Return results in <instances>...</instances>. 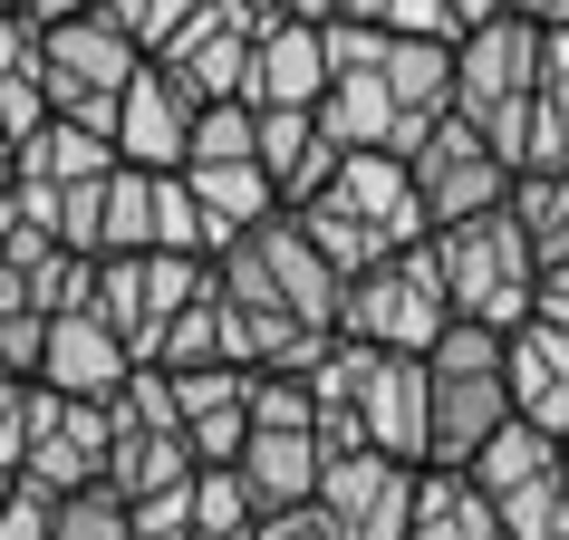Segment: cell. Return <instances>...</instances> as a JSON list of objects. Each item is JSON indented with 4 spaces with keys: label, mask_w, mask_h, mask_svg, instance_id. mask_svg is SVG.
Returning <instances> with one entry per match:
<instances>
[{
    "label": "cell",
    "mask_w": 569,
    "mask_h": 540,
    "mask_svg": "<svg viewBox=\"0 0 569 540\" xmlns=\"http://www.w3.org/2000/svg\"><path fill=\"white\" fill-rule=\"evenodd\" d=\"M97 20H107V30H126L136 49H146V30H154V0H97Z\"/></svg>",
    "instance_id": "34"
},
{
    "label": "cell",
    "mask_w": 569,
    "mask_h": 540,
    "mask_svg": "<svg viewBox=\"0 0 569 540\" xmlns=\"http://www.w3.org/2000/svg\"><path fill=\"white\" fill-rule=\"evenodd\" d=\"M261 30H280V20H251L241 0H212L203 20H183L174 49H164V78H174L193 107H222V97H251V68H261Z\"/></svg>",
    "instance_id": "9"
},
{
    "label": "cell",
    "mask_w": 569,
    "mask_h": 540,
    "mask_svg": "<svg viewBox=\"0 0 569 540\" xmlns=\"http://www.w3.org/2000/svg\"><path fill=\"white\" fill-rule=\"evenodd\" d=\"M136 348L117 338V319H97V309H78V319H49V367H39V387L59 396H88V406H117L126 387H136Z\"/></svg>",
    "instance_id": "11"
},
{
    "label": "cell",
    "mask_w": 569,
    "mask_h": 540,
    "mask_svg": "<svg viewBox=\"0 0 569 540\" xmlns=\"http://www.w3.org/2000/svg\"><path fill=\"white\" fill-rule=\"evenodd\" d=\"M300 222H309V241L329 251L338 280H367V270H387V261H406V251L435 241L425 193H416V164H406V154H348L338 183L300 212Z\"/></svg>",
    "instance_id": "1"
},
{
    "label": "cell",
    "mask_w": 569,
    "mask_h": 540,
    "mask_svg": "<svg viewBox=\"0 0 569 540\" xmlns=\"http://www.w3.org/2000/svg\"><path fill=\"white\" fill-rule=\"evenodd\" d=\"M540 319H550V329H569V261L540 280Z\"/></svg>",
    "instance_id": "36"
},
{
    "label": "cell",
    "mask_w": 569,
    "mask_h": 540,
    "mask_svg": "<svg viewBox=\"0 0 569 540\" xmlns=\"http://www.w3.org/2000/svg\"><path fill=\"white\" fill-rule=\"evenodd\" d=\"M319 396H358L367 416V444L396 453V463H435V367L425 358H387V348H358V338H338L329 367L309 377Z\"/></svg>",
    "instance_id": "3"
},
{
    "label": "cell",
    "mask_w": 569,
    "mask_h": 540,
    "mask_svg": "<svg viewBox=\"0 0 569 540\" xmlns=\"http://www.w3.org/2000/svg\"><path fill=\"white\" fill-rule=\"evenodd\" d=\"M59 540H146V521L97 482V492H68V502H59Z\"/></svg>",
    "instance_id": "30"
},
{
    "label": "cell",
    "mask_w": 569,
    "mask_h": 540,
    "mask_svg": "<svg viewBox=\"0 0 569 540\" xmlns=\"http://www.w3.org/2000/svg\"><path fill=\"white\" fill-rule=\"evenodd\" d=\"M193 531H212V540L261 531V492L241 482V463H203V482H193Z\"/></svg>",
    "instance_id": "24"
},
{
    "label": "cell",
    "mask_w": 569,
    "mask_h": 540,
    "mask_svg": "<svg viewBox=\"0 0 569 540\" xmlns=\"http://www.w3.org/2000/svg\"><path fill=\"white\" fill-rule=\"evenodd\" d=\"M473 482L492 492L511 540H569V444L540 424H511L502 444L473 463Z\"/></svg>",
    "instance_id": "6"
},
{
    "label": "cell",
    "mask_w": 569,
    "mask_h": 540,
    "mask_svg": "<svg viewBox=\"0 0 569 540\" xmlns=\"http://www.w3.org/2000/svg\"><path fill=\"white\" fill-rule=\"evenodd\" d=\"M511 183H521V174H511L502 154H492V136H482V126H463V117H445L435 136H425V154H416V193H425V222H435V232L502 212Z\"/></svg>",
    "instance_id": "8"
},
{
    "label": "cell",
    "mask_w": 569,
    "mask_h": 540,
    "mask_svg": "<svg viewBox=\"0 0 569 540\" xmlns=\"http://www.w3.org/2000/svg\"><path fill=\"white\" fill-rule=\"evenodd\" d=\"M59 212H68L59 183H39V174L0 183V232H49V241H59ZM59 251H68V241H59Z\"/></svg>",
    "instance_id": "31"
},
{
    "label": "cell",
    "mask_w": 569,
    "mask_h": 540,
    "mask_svg": "<svg viewBox=\"0 0 569 540\" xmlns=\"http://www.w3.org/2000/svg\"><path fill=\"white\" fill-rule=\"evenodd\" d=\"M154 251H193V261H212V222H203V203H193V183H183V174H154Z\"/></svg>",
    "instance_id": "28"
},
{
    "label": "cell",
    "mask_w": 569,
    "mask_h": 540,
    "mask_svg": "<svg viewBox=\"0 0 569 540\" xmlns=\"http://www.w3.org/2000/svg\"><path fill=\"white\" fill-rule=\"evenodd\" d=\"M193 97L164 78V68H146L136 88H126V117H117V154L126 164H146V174H183L193 164Z\"/></svg>",
    "instance_id": "12"
},
{
    "label": "cell",
    "mask_w": 569,
    "mask_h": 540,
    "mask_svg": "<svg viewBox=\"0 0 569 540\" xmlns=\"http://www.w3.org/2000/svg\"><path fill=\"white\" fill-rule=\"evenodd\" d=\"M251 540H338V521H329V502H309V511H270Z\"/></svg>",
    "instance_id": "33"
},
{
    "label": "cell",
    "mask_w": 569,
    "mask_h": 540,
    "mask_svg": "<svg viewBox=\"0 0 569 540\" xmlns=\"http://www.w3.org/2000/svg\"><path fill=\"white\" fill-rule=\"evenodd\" d=\"M241 482L261 492V521L270 511H309L319 492H329V453H319V434H251Z\"/></svg>",
    "instance_id": "19"
},
{
    "label": "cell",
    "mask_w": 569,
    "mask_h": 540,
    "mask_svg": "<svg viewBox=\"0 0 569 540\" xmlns=\"http://www.w3.org/2000/svg\"><path fill=\"white\" fill-rule=\"evenodd\" d=\"M212 290H222V280H212V261H193V251H117V261H97V319H117V338L146 367H154V348H164V329H174L193 300H212Z\"/></svg>",
    "instance_id": "5"
},
{
    "label": "cell",
    "mask_w": 569,
    "mask_h": 540,
    "mask_svg": "<svg viewBox=\"0 0 569 540\" xmlns=\"http://www.w3.org/2000/svg\"><path fill=\"white\" fill-rule=\"evenodd\" d=\"M97 0H30V10H10V20H39V30H68V20H88Z\"/></svg>",
    "instance_id": "35"
},
{
    "label": "cell",
    "mask_w": 569,
    "mask_h": 540,
    "mask_svg": "<svg viewBox=\"0 0 569 540\" xmlns=\"http://www.w3.org/2000/svg\"><path fill=\"white\" fill-rule=\"evenodd\" d=\"M68 416L59 387H39V377H0V482L30 473V453L49 444V424Z\"/></svg>",
    "instance_id": "22"
},
{
    "label": "cell",
    "mask_w": 569,
    "mask_h": 540,
    "mask_svg": "<svg viewBox=\"0 0 569 540\" xmlns=\"http://www.w3.org/2000/svg\"><path fill=\"white\" fill-rule=\"evenodd\" d=\"M183 183H193V203H203V222H212V261L290 212L280 183H270V164H183Z\"/></svg>",
    "instance_id": "16"
},
{
    "label": "cell",
    "mask_w": 569,
    "mask_h": 540,
    "mask_svg": "<svg viewBox=\"0 0 569 540\" xmlns=\"http://www.w3.org/2000/svg\"><path fill=\"white\" fill-rule=\"evenodd\" d=\"M193 164H261V107L251 97H222L193 117Z\"/></svg>",
    "instance_id": "25"
},
{
    "label": "cell",
    "mask_w": 569,
    "mask_h": 540,
    "mask_svg": "<svg viewBox=\"0 0 569 540\" xmlns=\"http://www.w3.org/2000/svg\"><path fill=\"white\" fill-rule=\"evenodd\" d=\"M416 540H511L492 492L473 473H425V502H416Z\"/></svg>",
    "instance_id": "21"
},
{
    "label": "cell",
    "mask_w": 569,
    "mask_h": 540,
    "mask_svg": "<svg viewBox=\"0 0 569 540\" xmlns=\"http://www.w3.org/2000/svg\"><path fill=\"white\" fill-rule=\"evenodd\" d=\"M20 280H30L39 319H78V309H97V261H88V251H49V261L20 270Z\"/></svg>",
    "instance_id": "27"
},
{
    "label": "cell",
    "mask_w": 569,
    "mask_h": 540,
    "mask_svg": "<svg viewBox=\"0 0 569 540\" xmlns=\"http://www.w3.org/2000/svg\"><path fill=\"white\" fill-rule=\"evenodd\" d=\"M435 261H445V290H453V319H482V329H531L540 319V251L531 232L502 212H482V222H453V232H435Z\"/></svg>",
    "instance_id": "2"
},
{
    "label": "cell",
    "mask_w": 569,
    "mask_h": 540,
    "mask_svg": "<svg viewBox=\"0 0 569 540\" xmlns=\"http://www.w3.org/2000/svg\"><path fill=\"white\" fill-rule=\"evenodd\" d=\"M338 68H329V30L280 20L261 30V68H251V107H329Z\"/></svg>",
    "instance_id": "17"
},
{
    "label": "cell",
    "mask_w": 569,
    "mask_h": 540,
    "mask_svg": "<svg viewBox=\"0 0 569 540\" xmlns=\"http://www.w3.org/2000/svg\"><path fill=\"white\" fill-rule=\"evenodd\" d=\"M117 251H154V174L146 164H117V183H107V261Z\"/></svg>",
    "instance_id": "26"
},
{
    "label": "cell",
    "mask_w": 569,
    "mask_h": 540,
    "mask_svg": "<svg viewBox=\"0 0 569 540\" xmlns=\"http://www.w3.org/2000/svg\"><path fill=\"white\" fill-rule=\"evenodd\" d=\"M453 329V290H445V261H435V241L406 251V261L367 270L348 280V319L338 338H358V348H387V358H435V338Z\"/></svg>",
    "instance_id": "4"
},
{
    "label": "cell",
    "mask_w": 569,
    "mask_h": 540,
    "mask_svg": "<svg viewBox=\"0 0 569 540\" xmlns=\"http://www.w3.org/2000/svg\"><path fill=\"white\" fill-rule=\"evenodd\" d=\"M511 406H521V424L569 444V329H550V319L511 329Z\"/></svg>",
    "instance_id": "18"
},
{
    "label": "cell",
    "mask_w": 569,
    "mask_h": 540,
    "mask_svg": "<svg viewBox=\"0 0 569 540\" xmlns=\"http://www.w3.org/2000/svg\"><path fill=\"white\" fill-rule=\"evenodd\" d=\"M0 540H59V492L39 473L0 482Z\"/></svg>",
    "instance_id": "32"
},
{
    "label": "cell",
    "mask_w": 569,
    "mask_h": 540,
    "mask_svg": "<svg viewBox=\"0 0 569 540\" xmlns=\"http://www.w3.org/2000/svg\"><path fill=\"white\" fill-rule=\"evenodd\" d=\"M511 222L531 232L540 270H560L569 261V174H521L511 183Z\"/></svg>",
    "instance_id": "23"
},
{
    "label": "cell",
    "mask_w": 569,
    "mask_h": 540,
    "mask_svg": "<svg viewBox=\"0 0 569 540\" xmlns=\"http://www.w3.org/2000/svg\"><path fill=\"white\" fill-rule=\"evenodd\" d=\"M329 521L338 540H416V502H425V473L396 463V453H348L329 463Z\"/></svg>",
    "instance_id": "10"
},
{
    "label": "cell",
    "mask_w": 569,
    "mask_h": 540,
    "mask_svg": "<svg viewBox=\"0 0 569 540\" xmlns=\"http://www.w3.org/2000/svg\"><path fill=\"white\" fill-rule=\"evenodd\" d=\"M261 164H270V183H280V203L309 212V203L338 183V164H348V154L329 146L319 107H261Z\"/></svg>",
    "instance_id": "13"
},
{
    "label": "cell",
    "mask_w": 569,
    "mask_h": 540,
    "mask_svg": "<svg viewBox=\"0 0 569 540\" xmlns=\"http://www.w3.org/2000/svg\"><path fill=\"white\" fill-rule=\"evenodd\" d=\"M453 59H463V97H453L463 126H502L511 107H540V88H550V30L521 20V10H502L492 30H473Z\"/></svg>",
    "instance_id": "7"
},
{
    "label": "cell",
    "mask_w": 569,
    "mask_h": 540,
    "mask_svg": "<svg viewBox=\"0 0 569 540\" xmlns=\"http://www.w3.org/2000/svg\"><path fill=\"white\" fill-rule=\"evenodd\" d=\"M251 424L261 434H319V387L309 377H251Z\"/></svg>",
    "instance_id": "29"
},
{
    "label": "cell",
    "mask_w": 569,
    "mask_h": 540,
    "mask_svg": "<svg viewBox=\"0 0 569 540\" xmlns=\"http://www.w3.org/2000/svg\"><path fill=\"white\" fill-rule=\"evenodd\" d=\"M193 473H203L193 434H174V424H126V416H117V463H107V492H117L126 511L164 502V492H193Z\"/></svg>",
    "instance_id": "14"
},
{
    "label": "cell",
    "mask_w": 569,
    "mask_h": 540,
    "mask_svg": "<svg viewBox=\"0 0 569 540\" xmlns=\"http://www.w3.org/2000/svg\"><path fill=\"white\" fill-rule=\"evenodd\" d=\"M107 463H117V406H88V396H68V416L49 424V444L30 453V473L49 482V492H97L107 482ZM20 482V473H10Z\"/></svg>",
    "instance_id": "15"
},
{
    "label": "cell",
    "mask_w": 569,
    "mask_h": 540,
    "mask_svg": "<svg viewBox=\"0 0 569 540\" xmlns=\"http://www.w3.org/2000/svg\"><path fill=\"white\" fill-rule=\"evenodd\" d=\"M126 154H117V136H97V126H49V136H39V146H20L10 154V174H39V183H107L117 174Z\"/></svg>",
    "instance_id": "20"
}]
</instances>
